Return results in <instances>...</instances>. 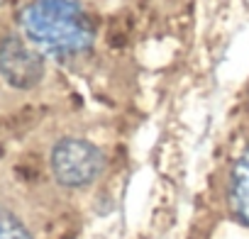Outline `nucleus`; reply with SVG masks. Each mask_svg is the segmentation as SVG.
I'll return each instance as SVG.
<instances>
[{
  "label": "nucleus",
  "instance_id": "1",
  "mask_svg": "<svg viewBox=\"0 0 249 239\" xmlns=\"http://www.w3.org/2000/svg\"><path fill=\"white\" fill-rule=\"evenodd\" d=\"M20 27L35 49L56 59L86 54L95 42V25L78 0H30Z\"/></svg>",
  "mask_w": 249,
  "mask_h": 239
},
{
  "label": "nucleus",
  "instance_id": "2",
  "mask_svg": "<svg viewBox=\"0 0 249 239\" xmlns=\"http://www.w3.org/2000/svg\"><path fill=\"white\" fill-rule=\"evenodd\" d=\"M49 166L59 186L86 188L95 183L105 171V154L88 139L64 137L54 144L49 154Z\"/></svg>",
  "mask_w": 249,
  "mask_h": 239
},
{
  "label": "nucleus",
  "instance_id": "3",
  "mask_svg": "<svg viewBox=\"0 0 249 239\" xmlns=\"http://www.w3.org/2000/svg\"><path fill=\"white\" fill-rule=\"evenodd\" d=\"M0 76L15 90H30L44 78V56L22 37L0 42Z\"/></svg>",
  "mask_w": 249,
  "mask_h": 239
},
{
  "label": "nucleus",
  "instance_id": "4",
  "mask_svg": "<svg viewBox=\"0 0 249 239\" xmlns=\"http://www.w3.org/2000/svg\"><path fill=\"white\" fill-rule=\"evenodd\" d=\"M230 207L234 217L249 227V149L234 161L230 171Z\"/></svg>",
  "mask_w": 249,
  "mask_h": 239
},
{
  "label": "nucleus",
  "instance_id": "5",
  "mask_svg": "<svg viewBox=\"0 0 249 239\" xmlns=\"http://www.w3.org/2000/svg\"><path fill=\"white\" fill-rule=\"evenodd\" d=\"M0 239H35V237L15 212L0 205Z\"/></svg>",
  "mask_w": 249,
  "mask_h": 239
}]
</instances>
